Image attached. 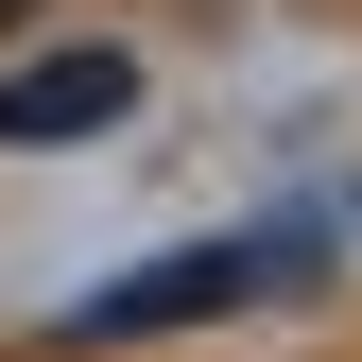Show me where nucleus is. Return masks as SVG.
<instances>
[{
    "label": "nucleus",
    "mask_w": 362,
    "mask_h": 362,
    "mask_svg": "<svg viewBox=\"0 0 362 362\" xmlns=\"http://www.w3.org/2000/svg\"><path fill=\"white\" fill-rule=\"evenodd\" d=\"M310 276V224H242V242H190V259H139V276L86 293V345H139V328H207L242 293H293Z\"/></svg>",
    "instance_id": "f257e3e1"
},
{
    "label": "nucleus",
    "mask_w": 362,
    "mask_h": 362,
    "mask_svg": "<svg viewBox=\"0 0 362 362\" xmlns=\"http://www.w3.org/2000/svg\"><path fill=\"white\" fill-rule=\"evenodd\" d=\"M121 104H139V69H121V52H52V69L0 86V139H104Z\"/></svg>",
    "instance_id": "f03ea898"
},
{
    "label": "nucleus",
    "mask_w": 362,
    "mask_h": 362,
    "mask_svg": "<svg viewBox=\"0 0 362 362\" xmlns=\"http://www.w3.org/2000/svg\"><path fill=\"white\" fill-rule=\"evenodd\" d=\"M0 18H18V0H0Z\"/></svg>",
    "instance_id": "7ed1b4c3"
}]
</instances>
